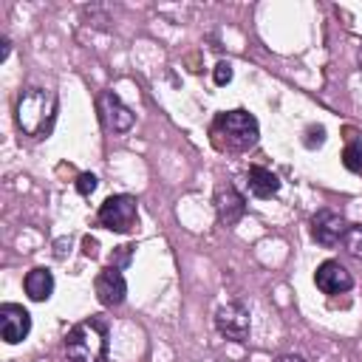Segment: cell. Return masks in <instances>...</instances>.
I'll list each match as a JSON object with an SVG mask.
<instances>
[{
  "mask_svg": "<svg viewBox=\"0 0 362 362\" xmlns=\"http://www.w3.org/2000/svg\"><path fill=\"white\" fill-rule=\"evenodd\" d=\"M57 110H59V99L57 90L42 88V85H31L17 96V107H14V119L17 127L31 136V139H45L54 130L57 122Z\"/></svg>",
  "mask_w": 362,
  "mask_h": 362,
  "instance_id": "1",
  "label": "cell"
},
{
  "mask_svg": "<svg viewBox=\"0 0 362 362\" xmlns=\"http://www.w3.org/2000/svg\"><path fill=\"white\" fill-rule=\"evenodd\" d=\"M68 362H105L107 359V320L88 317L65 334Z\"/></svg>",
  "mask_w": 362,
  "mask_h": 362,
  "instance_id": "2",
  "label": "cell"
},
{
  "mask_svg": "<svg viewBox=\"0 0 362 362\" xmlns=\"http://www.w3.org/2000/svg\"><path fill=\"white\" fill-rule=\"evenodd\" d=\"M212 133H215V141L221 147L235 150V153H246V150H252L257 144L260 124L249 110L235 107V110L218 113V119L212 122Z\"/></svg>",
  "mask_w": 362,
  "mask_h": 362,
  "instance_id": "3",
  "label": "cell"
},
{
  "mask_svg": "<svg viewBox=\"0 0 362 362\" xmlns=\"http://www.w3.org/2000/svg\"><path fill=\"white\" fill-rule=\"evenodd\" d=\"M96 221L99 226L110 229V232H119V235H127L139 226V201L127 192H116V195H107L96 212Z\"/></svg>",
  "mask_w": 362,
  "mask_h": 362,
  "instance_id": "4",
  "label": "cell"
},
{
  "mask_svg": "<svg viewBox=\"0 0 362 362\" xmlns=\"http://www.w3.org/2000/svg\"><path fill=\"white\" fill-rule=\"evenodd\" d=\"M215 328L232 342H246L252 331V314L243 303H226L215 311Z\"/></svg>",
  "mask_w": 362,
  "mask_h": 362,
  "instance_id": "5",
  "label": "cell"
},
{
  "mask_svg": "<svg viewBox=\"0 0 362 362\" xmlns=\"http://www.w3.org/2000/svg\"><path fill=\"white\" fill-rule=\"evenodd\" d=\"M345 232H348V221L339 212H334V209H317L314 212V218H311V238L320 246H325V249L339 246Z\"/></svg>",
  "mask_w": 362,
  "mask_h": 362,
  "instance_id": "6",
  "label": "cell"
},
{
  "mask_svg": "<svg viewBox=\"0 0 362 362\" xmlns=\"http://www.w3.org/2000/svg\"><path fill=\"white\" fill-rule=\"evenodd\" d=\"M93 291H96V300L105 305V308H116L124 303L127 297V280L122 274L119 266H105L96 280H93Z\"/></svg>",
  "mask_w": 362,
  "mask_h": 362,
  "instance_id": "7",
  "label": "cell"
},
{
  "mask_svg": "<svg viewBox=\"0 0 362 362\" xmlns=\"http://www.w3.org/2000/svg\"><path fill=\"white\" fill-rule=\"evenodd\" d=\"M31 334V314L20 303L0 305V337L6 345H17Z\"/></svg>",
  "mask_w": 362,
  "mask_h": 362,
  "instance_id": "8",
  "label": "cell"
},
{
  "mask_svg": "<svg viewBox=\"0 0 362 362\" xmlns=\"http://www.w3.org/2000/svg\"><path fill=\"white\" fill-rule=\"evenodd\" d=\"M314 283L322 294H345L354 288V274L339 260H322L314 272Z\"/></svg>",
  "mask_w": 362,
  "mask_h": 362,
  "instance_id": "9",
  "label": "cell"
},
{
  "mask_svg": "<svg viewBox=\"0 0 362 362\" xmlns=\"http://www.w3.org/2000/svg\"><path fill=\"white\" fill-rule=\"evenodd\" d=\"M99 113H102L105 127L113 130V133H127V130L133 127V122H136V113H133L113 90H105V93L99 96Z\"/></svg>",
  "mask_w": 362,
  "mask_h": 362,
  "instance_id": "10",
  "label": "cell"
},
{
  "mask_svg": "<svg viewBox=\"0 0 362 362\" xmlns=\"http://www.w3.org/2000/svg\"><path fill=\"white\" fill-rule=\"evenodd\" d=\"M215 212L223 226H235L246 215V198L232 184H221L215 189Z\"/></svg>",
  "mask_w": 362,
  "mask_h": 362,
  "instance_id": "11",
  "label": "cell"
},
{
  "mask_svg": "<svg viewBox=\"0 0 362 362\" xmlns=\"http://www.w3.org/2000/svg\"><path fill=\"white\" fill-rule=\"evenodd\" d=\"M23 288H25L28 300H34V303H45V300L54 294V274H51V269H45V266H34V269L23 277Z\"/></svg>",
  "mask_w": 362,
  "mask_h": 362,
  "instance_id": "12",
  "label": "cell"
},
{
  "mask_svg": "<svg viewBox=\"0 0 362 362\" xmlns=\"http://www.w3.org/2000/svg\"><path fill=\"white\" fill-rule=\"evenodd\" d=\"M246 184H249V192H252L255 198H260V201L274 198V195L280 192V178H277L272 170H266V167H249Z\"/></svg>",
  "mask_w": 362,
  "mask_h": 362,
  "instance_id": "13",
  "label": "cell"
},
{
  "mask_svg": "<svg viewBox=\"0 0 362 362\" xmlns=\"http://www.w3.org/2000/svg\"><path fill=\"white\" fill-rule=\"evenodd\" d=\"M342 249H345L348 257L362 260V226H359V223H356V226L348 223V232H345V238H342Z\"/></svg>",
  "mask_w": 362,
  "mask_h": 362,
  "instance_id": "14",
  "label": "cell"
},
{
  "mask_svg": "<svg viewBox=\"0 0 362 362\" xmlns=\"http://www.w3.org/2000/svg\"><path fill=\"white\" fill-rule=\"evenodd\" d=\"M342 164L351 173H362V141H351L342 150Z\"/></svg>",
  "mask_w": 362,
  "mask_h": 362,
  "instance_id": "15",
  "label": "cell"
},
{
  "mask_svg": "<svg viewBox=\"0 0 362 362\" xmlns=\"http://www.w3.org/2000/svg\"><path fill=\"white\" fill-rule=\"evenodd\" d=\"M303 144H305L308 150L322 147V144H325V127H322V124H308L305 133H303Z\"/></svg>",
  "mask_w": 362,
  "mask_h": 362,
  "instance_id": "16",
  "label": "cell"
},
{
  "mask_svg": "<svg viewBox=\"0 0 362 362\" xmlns=\"http://www.w3.org/2000/svg\"><path fill=\"white\" fill-rule=\"evenodd\" d=\"M96 184H99V178H96L93 173H82V175L76 178V192H79V195H90V192L96 189Z\"/></svg>",
  "mask_w": 362,
  "mask_h": 362,
  "instance_id": "17",
  "label": "cell"
},
{
  "mask_svg": "<svg viewBox=\"0 0 362 362\" xmlns=\"http://www.w3.org/2000/svg\"><path fill=\"white\" fill-rule=\"evenodd\" d=\"M212 79H215V85H229V82H232V65L221 59V62L215 65V71H212Z\"/></svg>",
  "mask_w": 362,
  "mask_h": 362,
  "instance_id": "18",
  "label": "cell"
},
{
  "mask_svg": "<svg viewBox=\"0 0 362 362\" xmlns=\"http://www.w3.org/2000/svg\"><path fill=\"white\" fill-rule=\"evenodd\" d=\"M133 249H136V246H119V252H116V257H113V263H110V266L124 269V266L130 263V257H133Z\"/></svg>",
  "mask_w": 362,
  "mask_h": 362,
  "instance_id": "19",
  "label": "cell"
},
{
  "mask_svg": "<svg viewBox=\"0 0 362 362\" xmlns=\"http://www.w3.org/2000/svg\"><path fill=\"white\" fill-rule=\"evenodd\" d=\"M82 246H85L82 252H85L88 257H96V249H99V243H96V238H90V235H88V238L82 240Z\"/></svg>",
  "mask_w": 362,
  "mask_h": 362,
  "instance_id": "20",
  "label": "cell"
},
{
  "mask_svg": "<svg viewBox=\"0 0 362 362\" xmlns=\"http://www.w3.org/2000/svg\"><path fill=\"white\" fill-rule=\"evenodd\" d=\"M274 362H308L303 354H294V351H288V354H280Z\"/></svg>",
  "mask_w": 362,
  "mask_h": 362,
  "instance_id": "21",
  "label": "cell"
},
{
  "mask_svg": "<svg viewBox=\"0 0 362 362\" xmlns=\"http://www.w3.org/2000/svg\"><path fill=\"white\" fill-rule=\"evenodd\" d=\"M0 45H3V48H0V62H6V59H8V54H11V40H8V37H3V40H0Z\"/></svg>",
  "mask_w": 362,
  "mask_h": 362,
  "instance_id": "22",
  "label": "cell"
},
{
  "mask_svg": "<svg viewBox=\"0 0 362 362\" xmlns=\"http://www.w3.org/2000/svg\"><path fill=\"white\" fill-rule=\"evenodd\" d=\"M359 65H362V45H359Z\"/></svg>",
  "mask_w": 362,
  "mask_h": 362,
  "instance_id": "23",
  "label": "cell"
}]
</instances>
